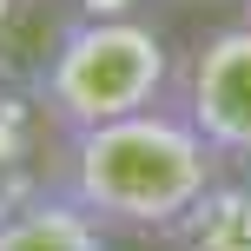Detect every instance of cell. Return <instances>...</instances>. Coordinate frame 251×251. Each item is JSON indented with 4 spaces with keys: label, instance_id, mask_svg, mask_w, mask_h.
Instances as JSON below:
<instances>
[{
    "label": "cell",
    "instance_id": "6da1fadb",
    "mask_svg": "<svg viewBox=\"0 0 251 251\" xmlns=\"http://www.w3.org/2000/svg\"><path fill=\"white\" fill-rule=\"evenodd\" d=\"M218 178H225V159L172 106H152L113 126L66 132V165L53 192L73 199L86 218H100L106 231L165 238Z\"/></svg>",
    "mask_w": 251,
    "mask_h": 251
},
{
    "label": "cell",
    "instance_id": "3957f363",
    "mask_svg": "<svg viewBox=\"0 0 251 251\" xmlns=\"http://www.w3.org/2000/svg\"><path fill=\"white\" fill-rule=\"evenodd\" d=\"M172 106L225 165H251V13L192 40L172 66Z\"/></svg>",
    "mask_w": 251,
    "mask_h": 251
},
{
    "label": "cell",
    "instance_id": "52a82bcc",
    "mask_svg": "<svg viewBox=\"0 0 251 251\" xmlns=\"http://www.w3.org/2000/svg\"><path fill=\"white\" fill-rule=\"evenodd\" d=\"M245 13H251V0H245Z\"/></svg>",
    "mask_w": 251,
    "mask_h": 251
},
{
    "label": "cell",
    "instance_id": "7a4b0ae2",
    "mask_svg": "<svg viewBox=\"0 0 251 251\" xmlns=\"http://www.w3.org/2000/svg\"><path fill=\"white\" fill-rule=\"evenodd\" d=\"M172 47L159 26L132 13H93L60 33V47L40 66V100L66 132L113 126L126 113H152L172 100Z\"/></svg>",
    "mask_w": 251,
    "mask_h": 251
},
{
    "label": "cell",
    "instance_id": "8992f818",
    "mask_svg": "<svg viewBox=\"0 0 251 251\" xmlns=\"http://www.w3.org/2000/svg\"><path fill=\"white\" fill-rule=\"evenodd\" d=\"M185 7H212V0H185Z\"/></svg>",
    "mask_w": 251,
    "mask_h": 251
},
{
    "label": "cell",
    "instance_id": "277c9868",
    "mask_svg": "<svg viewBox=\"0 0 251 251\" xmlns=\"http://www.w3.org/2000/svg\"><path fill=\"white\" fill-rule=\"evenodd\" d=\"M113 231L86 218L73 199L40 192V199H13L0 212V251H113Z\"/></svg>",
    "mask_w": 251,
    "mask_h": 251
},
{
    "label": "cell",
    "instance_id": "5b68a950",
    "mask_svg": "<svg viewBox=\"0 0 251 251\" xmlns=\"http://www.w3.org/2000/svg\"><path fill=\"white\" fill-rule=\"evenodd\" d=\"M165 251H251V178L225 172L165 231Z\"/></svg>",
    "mask_w": 251,
    "mask_h": 251
}]
</instances>
